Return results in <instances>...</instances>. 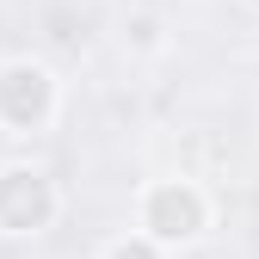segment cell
Segmentation results:
<instances>
[{"label": "cell", "instance_id": "6da1fadb", "mask_svg": "<svg viewBox=\"0 0 259 259\" xmlns=\"http://www.w3.org/2000/svg\"><path fill=\"white\" fill-rule=\"evenodd\" d=\"M198 222H204L198 191H179V185H167V191H154V198H148V229H154V235L179 241V235H198Z\"/></svg>", "mask_w": 259, "mask_h": 259}, {"label": "cell", "instance_id": "7a4b0ae2", "mask_svg": "<svg viewBox=\"0 0 259 259\" xmlns=\"http://www.w3.org/2000/svg\"><path fill=\"white\" fill-rule=\"evenodd\" d=\"M0 105H7L19 123L44 117V105H50V80H44V68H7V74H0Z\"/></svg>", "mask_w": 259, "mask_h": 259}, {"label": "cell", "instance_id": "3957f363", "mask_svg": "<svg viewBox=\"0 0 259 259\" xmlns=\"http://www.w3.org/2000/svg\"><path fill=\"white\" fill-rule=\"evenodd\" d=\"M117 259H148V253H142V247H136V253H130V247H123V253H117Z\"/></svg>", "mask_w": 259, "mask_h": 259}]
</instances>
